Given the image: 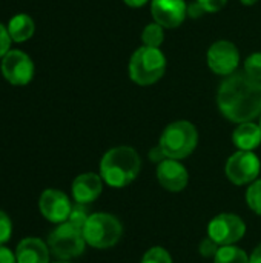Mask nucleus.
I'll use <instances>...</instances> for the list:
<instances>
[{
  "label": "nucleus",
  "instance_id": "obj_13",
  "mask_svg": "<svg viewBox=\"0 0 261 263\" xmlns=\"http://www.w3.org/2000/svg\"><path fill=\"white\" fill-rule=\"evenodd\" d=\"M157 180L166 191L180 193L188 186L189 173L180 160L165 159L157 165Z\"/></svg>",
  "mask_w": 261,
  "mask_h": 263
},
{
  "label": "nucleus",
  "instance_id": "obj_24",
  "mask_svg": "<svg viewBox=\"0 0 261 263\" xmlns=\"http://www.w3.org/2000/svg\"><path fill=\"white\" fill-rule=\"evenodd\" d=\"M218 250H220V245H218L217 242H214L211 237L203 239V240L200 242V245H198V253H200L203 257H206V259L215 257V254H217Z\"/></svg>",
  "mask_w": 261,
  "mask_h": 263
},
{
  "label": "nucleus",
  "instance_id": "obj_20",
  "mask_svg": "<svg viewBox=\"0 0 261 263\" xmlns=\"http://www.w3.org/2000/svg\"><path fill=\"white\" fill-rule=\"evenodd\" d=\"M246 202H248L249 208L255 214L261 216V179H257L248 188V191H246Z\"/></svg>",
  "mask_w": 261,
  "mask_h": 263
},
{
  "label": "nucleus",
  "instance_id": "obj_18",
  "mask_svg": "<svg viewBox=\"0 0 261 263\" xmlns=\"http://www.w3.org/2000/svg\"><path fill=\"white\" fill-rule=\"evenodd\" d=\"M214 263H251V259L246 254V251H243L242 248L235 245H229V247H220V250L214 257Z\"/></svg>",
  "mask_w": 261,
  "mask_h": 263
},
{
  "label": "nucleus",
  "instance_id": "obj_11",
  "mask_svg": "<svg viewBox=\"0 0 261 263\" xmlns=\"http://www.w3.org/2000/svg\"><path fill=\"white\" fill-rule=\"evenodd\" d=\"M42 216L52 223H65L72 211L68 196L58 190H45L38 200Z\"/></svg>",
  "mask_w": 261,
  "mask_h": 263
},
{
  "label": "nucleus",
  "instance_id": "obj_28",
  "mask_svg": "<svg viewBox=\"0 0 261 263\" xmlns=\"http://www.w3.org/2000/svg\"><path fill=\"white\" fill-rule=\"evenodd\" d=\"M0 263H17L15 254L8 248L0 247Z\"/></svg>",
  "mask_w": 261,
  "mask_h": 263
},
{
  "label": "nucleus",
  "instance_id": "obj_10",
  "mask_svg": "<svg viewBox=\"0 0 261 263\" xmlns=\"http://www.w3.org/2000/svg\"><path fill=\"white\" fill-rule=\"evenodd\" d=\"M2 74L11 85L23 86L34 77V63L23 51L11 49L2 59Z\"/></svg>",
  "mask_w": 261,
  "mask_h": 263
},
{
  "label": "nucleus",
  "instance_id": "obj_16",
  "mask_svg": "<svg viewBox=\"0 0 261 263\" xmlns=\"http://www.w3.org/2000/svg\"><path fill=\"white\" fill-rule=\"evenodd\" d=\"M232 142L240 151H254L261 145V128L254 122L240 123L232 133Z\"/></svg>",
  "mask_w": 261,
  "mask_h": 263
},
{
  "label": "nucleus",
  "instance_id": "obj_31",
  "mask_svg": "<svg viewBox=\"0 0 261 263\" xmlns=\"http://www.w3.org/2000/svg\"><path fill=\"white\" fill-rule=\"evenodd\" d=\"M249 259H251V263H261V243L252 251Z\"/></svg>",
  "mask_w": 261,
  "mask_h": 263
},
{
  "label": "nucleus",
  "instance_id": "obj_25",
  "mask_svg": "<svg viewBox=\"0 0 261 263\" xmlns=\"http://www.w3.org/2000/svg\"><path fill=\"white\" fill-rule=\"evenodd\" d=\"M11 234H12V223L9 217L3 211H0V247L9 240Z\"/></svg>",
  "mask_w": 261,
  "mask_h": 263
},
{
  "label": "nucleus",
  "instance_id": "obj_5",
  "mask_svg": "<svg viewBox=\"0 0 261 263\" xmlns=\"http://www.w3.org/2000/svg\"><path fill=\"white\" fill-rule=\"evenodd\" d=\"M122 236L123 227L120 220L108 213L91 214L83 228V237L86 243L97 250H106L117 245Z\"/></svg>",
  "mask_w": 261,
  "mask_h": 263
},
{
  "label": "nucleus",
  "instance_id": "obj_33",
  "mask_svg": "<svg viewBox=\"0 0 261 263\" xmlns=\"http://www.w3.org/2000/svg\"><path fill=\"white\" fill-rule=\"evenodd\" d=\"M243 5H246V6H251V5H254V3H257V0H240Z\"/></svg>",
  "mask_w": 261,
  "mask_h": 263
},
{
  "label": "nucleus",
  "instance_id": "obj_19",
  "mask_svg": "<svg viewBox=\"0 0 261 263\" xmlns=\"http://www.w3.org/2000/svg\"><path fill=\"white\" fill-rule=\"evenodd\" d=\"M142 42H143V46L160 48L162 43L165 42V28L155 22L146 25L142 32Z\"/></svg>",
  "mask_w": 261,
  "mask_h": 263
},
{
  "label": "nucleus",
  "instance_id": "obj_12",
  "mask_svg": "<svg viewBox=\"0 0 261 263\" xmlns=\"http://www.w3.org/2000/svg\"><path fill=\"white\" fill-rule=\"evenodd\" d=\"M151 14L155 23L172 29L178 28L185 22L188 15V5L185 0H152Z\"/></svg>",
  "mask_w": 261,
  "mask_h": 263
},
{
  "label": "nucleus",
  "instance_id": "obj_4",
  "mask_svg": "<svg viewBox=\"0 0 261 263\" xmlns=\"http://www.w3.org/2000/svg\"><path fill=\"white\" fill-rule=\"evenodd\" d=\"M166 71V57L158 48L142 46L129 59V77L140 86L157 83Z\"/></svg>",
  "mask_w": 261,
  "mask_h": 263
},
{
  "label": "nucleus",
  "instance_id": "obj_34",
  "mask_svg": "<svg viewBox=\"0 0 261 263\" xmlns=\"http://www.w3.org/2000/svg\"><path fill=\"white\" fill-rule=\"evenodd\" d=\"M54 263H69V262H66V260H58V262H54Z\"/></svg>",
  "mask_w": 261,
  "mask_h": 263
},
{
  "label": "nucleus",
  "instance_id": "obj_9",
  "mask_svg": "<svg viewBox=\"0 0 261 263\" xmlns=\"http://www.w3.org/2000/svg\"><path fill=\"white\" fill-rule=\"evenodd\" d=\"M206 62L209 69L217 76H231L235 72L240 63L238 48L229 40H218L212 43L206 52Z\"/></svg>",
  "mask_w": 261,
  "mask_h": 263
},
{
  "label": "nucleus",
  "instance_id": "obj_32",
  "mask_svg": "<svg viewBox=\"0 0 261 263\" xmlns=\"http://www.w3.org/2000/svg\"><path fill=\"white\" fill-rule=\"evenodd\" d=\"M128 6H131V8H142V6H145L149 0H123Z\"/></svg>",
  "mask_w": 261,
  "mask_h": 263
},
{
  "label": "nucleus",
  "instance_id": "obj_17",
  "mask_svg": "<svg viewBox=\"0 0 261 263\" xmlns=\"http://www.w3.org/2000/svg\"><path fill=\"white\" fill-rule=\"evenodd\" d=\"M35 25L28 14H17L8 23V32L12 42H26L34 35Z\"/></svg>",
  "mask_w": 261,
  "mask_h": 263
},
{
  "label": "nucleus",
  "instance_id": "obj_35",
  "mask_svg": "<svg viewBox=\"0 0 261 263\" xmlns=\"http://www.w3.org/2000/svg\"><path fill=\"white\" fill-rule=\"evenodd\" d=\"M260 128H261V116H260Z\"/></svg>",
  "mask_w": 261,
  "mask_h": 263
},
{
  "label": "nucleus",
  "instance_id": "obj_26",
  "mask_svg": "<svg viewBox=\"0 0 261 263\" xmlns=\"http://www.w3.org/2000/svg\"><path fill=\"white\" fill-rule=\"evenodd\" d=\"M197 2H198V5L203 8L205 14L218 12V11H222V9L226 6V3H228V0H197Z\"/></svg>",
  "mask_w": 261,
  "mask_h": 263
},
{
  "label": "nucleus",
  "instance_id": "obj_2",
  "mask_svg": "<svg viewBox=\"0 0 261 263\" xmlns=\"http://www.w3.org/2000/svg\"><path fill=\"white\" fill-rule=\"evenodd\" d=\"M142 168L137 151L131 146H115L105 153L100 162V176L106 185L123 188L132 183Z\"/></svg>",
  "mask_w": 261,
  "mask_h": 263
},
{
  "label": "nucleus",
  "instance_id": "obj_21",
  "mask_svg": "<svg viewBox=\"0 0 261 263\" xmlns=\"http://www.w3.org/2000/svg\"><path fill=\"white\" fill-rule=\"evenodd\" d=\"M142 263H174V262H172L171 254H169L165 248H162V247H152V248H149V250L145 253V256H143V259H142Z\"/></svg>",
  "mask_w": 261,
  "mask_h": 263
},
{
  "label": "nucleus",
  "instance_id": "obj_15",
  "mask_svg": "<svg viewBox=\"0 0 261 263\" xmlns=\"http://www.w3.org/2000/svg\"><path fill=\"white\" fill-rule=\"evenodd\" d=\"M49 247L38 237L23 239L15 250L17 263H49Z\"/></svg>",
  "mask_w": 261,
  "mask_h": 263
},
{
  "label": "nucleus",
  "instance_id": "obj_23",
  "mask_svg": "<svg viewBox=\"0 0 261 263\" xmlns=\"http://www.w3.org/2000/svg\"><path fill=\"white\" fill-rule=\"evenodd\" d=\"M88 217L89 216H88L86 210L82 205H77V206H72V211H71V214H69L66 222H69L71 225H74L75 228L83 231V228H85V225L88 222Z\"/></svg>",
  "mask_w": 261,
  "mask_h": 263
},
{
  "label": "nucleus",
  "instance_id": "obj_29",
  "mask_svg": "<svg viewBox=\"0 0 261 263\" xmlns=\"http://www.w3.org/2000/svg\"><path fill=\"white\" fill-rule=\"evenodd\" d=\"M203 14H205V11H203V8L198 5L197 0H195L194 3H189V5H188V15H189V17L197 18V17H202Z\"/></svg>",
  "mask_w": 261,
  "mask_h": 263
},
{
  "label": "nucleus",
  "instance_id": "obj_8",
  "mask_svg": "<svg viewBox=\"0 0 261 263\" xmlns=\"http://www.w3.org/2000/svg\"><path fill=\"white\" fill-rule=\"evenodd\" d=\"M246 234V225L242 217L222 213L215 216L208 225V237L217 242L220 247H229L240 242Z\"/></svg>",
  "mask_w": 261,
  "mask_h": 263
},
{
  "label": "nucleus",
  "instance_id": "obj_6",
  "mask_svg": "<svg viewBox=\"0 0 261 263\" xmlns=\"http://www.w3.org/2000/svg\"><path fill=\"white\" fill-rule=\"evenodd\" d=\"M86 240L83 231L71 225L69 222L60 223L48 237V247L51 254L58 260H69L78 257L85 251Z\"/></svg>",
  "mask_w": 261,
  "mask_h": 263
},
{
  "label": "nucleus",
  "instance_id": "obj_27",
  "mask_svg": "<svg viewBox=\"0 0 261 263\" xmlns=\"http://www.w3.org/2000/svg\"><path fill=\"white\" fill-rule=\"evenodd\" d=\"M11 42H12V40H11V35H9V32H8V28L3 26V25L0 23V59H3V57L6 55L8 51H11V49H9Z\"/></svg>",
  "mask_w": 261,
  "mask_h": 263
},
{
  "label": "nucleus",
  "instance_id": "obj_7",
  "mask_svg": "<svg viewBox=\"0 0 261 263\" xmlns=\"http://www.w3.org/2000/svg\"><path fill=\"white\" fill-rule=\"evenodd\" d=\"M261 171V162L254 151H237L234 153L225 166V173L228 179L237 185L243 186L248 183H254Z\"/></svg>",
  "mask_w": 261,
  "mask_h": 263
},
{
  "label": "nucleus",
  "instance_id": "obj_14",
  "mask_svg": "<svg viewBox=\"0 0 261 263\" xmlns=\"http://www.w3.org/2000/svg\"><path fill=\"white\" fill-rule=\"evenodd\" d=\"M103 191V179L95 173H83L72 182V197L78 205H88Z\"/></svg>",
  "mask_w": 261,
  "mask_h": 263
},
{
  "label": "nucleus",
  "instance_id": "obj_1",
  "mask_svg": "<svg viewBox=\"0 0 261 263\" xmlns=\"http://www.w3.org/2000/svg\"><path fill=\"white\" fill-rule=\"evenodd\" d=\"M217 105L220 112L234 123L255 120L261 116V82L246 72L228 76L220 83Z\"/></svg>",
  "mask_w": 261,
  "mask_h": 263
},
{
  "label": "nucleus",
  "instance_id": "obj_22",
  "mask_svg": "<svg viewBox=\"0 0 261 263\" xmlns=\"http://www.w3.org/2000/svg\"><path fill=\"white\" fill-rule=\"evenodd\" d=\"M245 72L261 82V52H254L245 60Z\"/></svg>",
  "mask_w": 261,
  "mask_h": 263
},
{
  "label": "nucleus",
  "instance_id": "obj_30",
  "mask_svg": "<svg viewBox=\"0 0 261 263\" xmlns=\"http://www.w3.org/2000/svg\"><path fill=\"white\" fill-rule=\"evenodd\" d=\"M149 157H151V160H152V162H155L157 165L166 159V156L163 154V151H162V148H160V146H155V148L149 153Z\"/></svg>",
  "mask_w": 261,
  "mask_h": 263
},
{
  "label": "nucleus",
  "instance_id": "obj_3",
  "mask_svg": "<svg viewBox=\"0 0 261 263\" xmlns=\"http://www.w3.org/2000/svg\"><path fill=\"white\" fill-rule=\"evenodd\" d=\"M198 145V131L188 120L169 123L160 136L158 146L166 159L182 160L189 157Z\"/></svg>",
  "mask_w": 261,
  "mask_h": 263
}]
</instances>
